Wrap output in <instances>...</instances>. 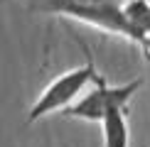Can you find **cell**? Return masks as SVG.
<instances>
[{
  "label": "cell",
  "instance_id": "obj_1",
  "mask_svg": "<svg viewBox=\"0 0 150 147\" xmlns=\"http://www.w3.org/2000/svg\"><path fill=\"white\" fill-rule=\"evenodd\" d=\"M79 44L84 49L86 61L81 66H74V69L54 76L52 81L47 83V88L37 96V101L32 103V108H30V113H27V125H32V123H37L40 118H47V115H52V113H64L67 108H71L74 103H76V96L86 88V86H96V83H101L106 78L103 74H98L93 54H91V49L86 47V42L81 39V37H79Z\"/></svg>",
  "mask_w": 150,
  "mask_h": 147
},
{
  "label": "cell",
  "instance_id": "obj_2",
  "mask_svg": "<svg viewBox=\"0 0 150 147\" xmlns=\"http://www.w3.org/2000/svg\"><path fill=\"white\" fill-rule=\"evenodd\" d=\"M37 10L52 12V15H67L71 20L86 22L91 27L106 29L111 34L126 37L128 42L140 47L138 34L133 32V27L128 24L126 15H123V8L113 0H45Z\"/></svg>",
  "mask_w": 150,
  "mask_h": 147
},
{
  "label": "cell",
  "instance_id": "obj_3",
  "mask_svg": "<svg viewBox=\"0 0 150 147\" xmlns=\"http://www.w3.org/2000/svg\"><path fill=\"white\" fill-rule=\"evenodd\" d=\"M143 83H145V78H133V81H128L123 86H108V78H103L84 98H79L71 108H67L62 115L76 118V120H86V123H101L108 108L128 106L130 98L143 88Z\"/></svg>",
  "mask_w": 150,
  "mask_h": 147
},
{
  "label": "cell",
  "instance_id": "obj_4",
  "mask_svg": "<svg viewBox=\"0 0 150 147\" xmlns=\"http://www.w3.org/2000/svg\"><path fill=\"white\" fill-rule=\"evenodd\" d=\"M103 147H128L130 132H128V106H113L106 110L103 120Z\"/></svg>",
  "mask_w": 150,
  "mask_h": 147
},
{
  "label": "cell",
  "instance_id": "obj_5",
  "mask_svg": "<svg viewBox=\"0 0 150 147\" xmlns=\"http://www.w3.org/2000/svg\"><path fill=\"white\" fill-rule=\"evenodd\" d=\"M121 8L128 24L138 34V42L143 49L145 39L150 37V0H126V3H121Z\"/></svg>",
  "mask_w": 150,
  "mask_h": 147
},
{
  "label": "cell",
  "instance_id": "obj_6",
  "mask_svg": "<svg viewBox=\"0 0 150 147\" xmlns=\"http://www.w3.org/2000/svg\"><path fill=\"white\" fill-rule=\"evenodd\" d=\"M143 52H145L148 57H150V37H148V39H145V44H143Z\"/></svg>",
  "mask_w": 150,
  "mask_h": 147
}]
</instances>
